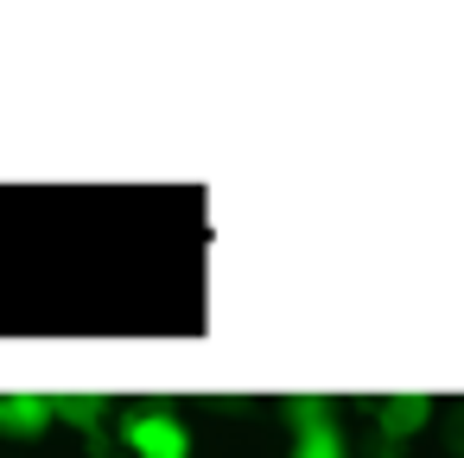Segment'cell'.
Segmentation results:
<instances>
[{"label": "cell", "mask_w": 464, "mask_h": 458, "mask_svg": "<svg viewBox=\"0 0 464 458\" xmlns=\"http://www.w3.org/2000/svg\"><path fill=\"white\" fill-rule=\"evenodd\" d=\"M121 445H128L134 458H191L185 420H172V414H160V407L128 414V420H121Z\"/></svg>", "instance_id": "6da1fadb"}, {"label": "cell", "mask_w": 464, "mask_h": 458, "mask_svg": "<svg viewBox=\"0 0 464 458\" xmlns=\"http://www.w3.org/2000/svg\"><path fill=\"white\" fill-rule=\"evenodd\" d=\"M293 458H350L343 452V433L331 426V414L318 401H293Z\"/></svg>", "instance_id": "7a4b0ae2"}, {"label": "cell", "mask_w": 464, "mask_h": 458, "mask_svg": "<svg viewBox=\"0 0 464 458\" xmlns=\"http://www.w3.org/2000/svg\"><path fill=\"white\" fill-rule=\"evenodd\" d=\"M52 426V401L45 395H0V433L7 439H39Z\"/></svg>", "instance_id": "3957f363"}, {"label": "cell", "mask_w": 464, "mask_h": 458, "mask_svg": "<svg viewBox=\"0 0 464 458\" xmlns=\"http://www.w3.org/2000/svg\"><path fill=\"white\" fill-rule=\"evenodd\" d=\"M426 420H432V401L426 395H388L382 401V433L388 439H413Z\"/></svg>", "instance_id": "277c9868"}, {"label": "cell", "mask_w": 464, "mask_h": 458, "mask_svg": "<svg viewBox=\"0 0 464 458\" xmlns=\"http://www.w3.org/2000/svg\"><path fill=\"white\" fill-rule=\"evenodd\" d=\"M77 420V426H96V414H102V401L96 395H64V401H52V420Z\"/></svg>", "instance_id": "5b68a950"}]
</instances>
